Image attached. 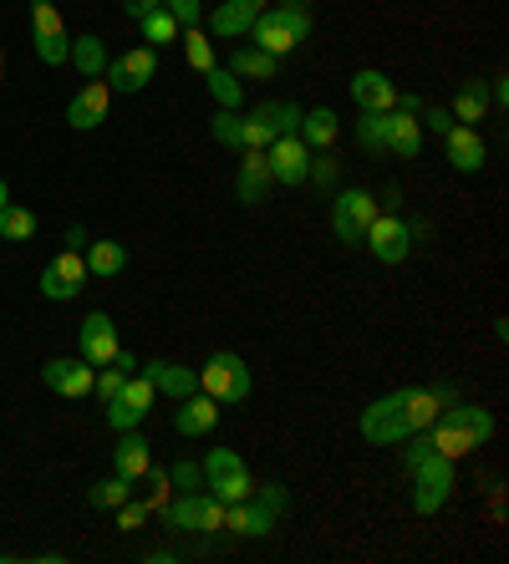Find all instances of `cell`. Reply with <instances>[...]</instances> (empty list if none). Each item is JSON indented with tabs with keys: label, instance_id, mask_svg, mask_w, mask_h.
Segmentation results:
<instances>
[{
	"label": "cell",
	"instance_id": "obj_1",
	"mask_svg": "<svg viewBox=\"0 0 509 564\" xmlns=\"http://www.w3.org/2000/svg\"><path fill=\"white\" fill-rule=\"evenodd\" d=\"M448 402H458L454 381H433V387H398V392L367 402L357 417V433L367 447H398L413 433H423Z\"/></svg>",
	"mask_w": 509,
	"mask_h": 564
},
{
	"label": "cell",
	"instance_id": "obj_2",
	"mask_svg": "<svg viewBox=\"0 0 509 564\" xmlns=\"http://www.w3.org/2000/svg\"><path fill=\"white\" fill-rule=\"evenodd\" d=\"M495 437V412L489 408H474V402H448V408L438 412V417L423 427V433L408 437V447H402V463L423 458V453H438V458H469V453H479L484 443Z\"/></svg>",
	"mask_w": 509,
	"mask_h": 564
},
{
	"label": "cell",
	"instance_id": "obj_3",
	"mask_svg": "<svg viewBox=\"0 0 509 564\" xmlns=\"http://www.w3.org/2000/svg\"><path fill=\"white\" fill-rule=\"evenodd\" d=\"M250 46H260V52L270 56H291L306 46L311 36V0H281V6H266V11L254 15L250 26Z\"/></svg>",
	"mask_w": 509,
	"mask_h": 564
},
{
	"label": "cell",
	"instance_id": "obj_4",
	"mask_svg": "<svg viewBox=\"0 0 509 564\" xmlns=\"http://www.w3.org/2000/svg\"><path fill=\"white\" fill-rule=\"evenodd\" d=\"M250 387H254L250 367H245V356H235V351H215L199 367V392H209L219 408H235V402H245V397H250Z\"/></svg>",
	"mask_w": 509,
	"mask_h": 564
},
{
	"label": "cell",
	"instance_id": "obj_5",
	"mask_svg": "<svg viewBox=\"0 0 509 564\" xmlns=\"http://www.w3.org/2000/svg\"><path fill=\"white\" fill-rule=\"evenodd\" d=\"M413 473V509L429 519L443 503L454 499V458H438V453H423V458L408 463Z\"/></svg>",
	"mask_w": 509,
	"mask_h": 564
},
{
	"label": "cell",
	"instance_id": "obj_6",
	"mask_svg": "<svg viewBox=\"0 0 509 564\" xmlns=\"http://www.w3.org/2000/svg\"><path fill=\"white\" fill-rule=\"evenodd\" d=\"M377 194H367V188H336L332 194V235L342 239V245H362V235H367V224L377 219Z\"/></svg>",
	"mask_w": 509,
	"mask_h": 564
},
{
	"label": "cell",
	"instance_id": "obj_7",
	"mask_svg": "<svg viewBox=\"0 0 509 564\" xmlns=\"http://www.w3.org/2000/svg\"><path fill=\"white\" fill-rule=\"evenodd\" d=\"M204 488H209L215 499H225V503L250 499V488H254L250 463H245L235 447H215V453L204 458Z\"/></svg>",
	"mask_w": 509,
	"mask_h": 564
},
{
	"label": "cell",
	"instance_id": "obj_8",
	"mask_svg": "<svg viewBox=\"0 0 509 564\" xmlns=\"http://www.w3.org/2000/svg\"><path fill=\"white\" fill-rule=\"evenodd\" d=\"M362 245L372 250V260H382V264H402L408 254H413V224L402 219L398 209H377V219L367 224Z\"/></svg>",
	"mask_w": 509,
	"mask_h": 564
},
{
	"label": "cell",
	"instance_id": "obj_9",
	"mask_svg": "<svg viewBox=\"0 0 509 564\" xmlns=\"http://www.w3.org/2000/svg\"><path fill=\"white\" fill-rule=\"evenodd\" d=\"M31 41H36V56L46 66H62L72 52V36L62 26V11H56L52 0H31Z\"/></svg>",
	"mask_w": 509,
	"mask_h": 564
},
{
	"label": "cell",
	"instance_id": "obj_10",
	"mask_svg": "<svg viewBox=\"0 0 509 564\" xmlns=\"http://www.w3.org/2000/svg\"><path fill=\"white\" fill-rule=\"evenodd\" d=\"M148 412H153V381H148L143 371H133V377L108 397V427L112 433H128V427H138V422L148 417Z\"/></svg>",
	"mask_w": 509,
	"mask_h": 564
},
{
	"label": "cell",
	"instance_id": "obj_11",
	"mask_svg": "<svg viewBox=\"0 0 509 564\" xmlns=\"http://www.w3.org/2000/svg\"><path fill=\"white\" fill-rule=\"evenodd\" d=\"M209 132H215V143L235 148V153H240V148H270V143H275V132L254 118V112H245V118H240V112H225V107L209 118Z\"/></svg>",
	"mask_w": 509,
	"mask_h": 564
},
{
	"label": "cell",
	"instance_id": "obj_12",
	"mask_svg": "<svg viewBox=\"0 0 509 564\" xmlns=\"http://www.w3.org/2000/svg\"><path fill=\"white\" fill-rule=\"evenodd\" d=\"M266 163H270V178L285 188H301L311 173V148L295 138V132H281L275 143L266 148Z\"/></svg>",
	"mask_w": 509,
	"mask_h": 564
},
{
	"label": "cell",
	"instance_id": "obj_13",
	"mask_svg": "<svg viewBox=\"0 0 509 564\" xmlns=\"http://www.w3.org/2000/svg\"><path fill=\"white\" fill-rule=\"evenodd\" d=\"M153 72H159V52H153V46H133V52H122L118 62H108V77L102 82H108L112 93L133 97L153 82Z\"/></svg>",
	"mask_w": 509,
	"mask_h": 564
},
{
	"label": "cell",
	"instance_id": "obj_14",
	"mask_svg": "<svg viewBox=\"0 0 509 564\" xmlns=\"http://www.w3.org/2000/svg\"><path fill=\"white\" fill-rule=\"evenodd\" d=\"M118 351H122V341H118V326H112V315H108V311H93V315H87V321L77 326V356H82V361H93V367H108Z\"/></svg>",
	"mask_w": 509,
	"mask_h": 564
},
{
	"label": "cell",
	"instance_id": "obj_15",
	"mask_svg": "<svg viewBox=\"0 0 509 564\" xmlns=\"http://www.w3.org/2000/svg\"><path fill=\"white\" fill-rule=\"evenodd\" d=\"M41 381H46L56 397H72V402H77V397L93 392L97 367H93V361H82V356H77V361H72V356H52V361L41 367Z\"/></svg>",
	"mask_w": 509,
	"mask_h": 564
},
{
	"label": "cell",
	"instance_id": "obj_16",
	"mask_svg": "<svg viewBox=\"0 0 509 564\" xmlns=\"http://www.w3.org/2000/svg\"><path fill=\"white\" fill-rule=\"evenodd\" d=\"M351 102H357V112H392L398 107V82L388 77V72H377V66H362L357 77H351Z\"/></svg>",
	"mask_w": 509,
	"mask_h": 564
},
{
	"label": "cell",
	"instance_id": "obj_17",
	"mask_svg": "<svg viewBox=\"0 0 509 564\" xmlns=\"http://www.w3.org/2000/svg\"><path fill=\"white\" fill-rule=\"evenodd\" d=\"M443 158H448V169H454V173H479L484 158H489V148H484L479 128H469V122H454V128L443 132Z\"/></svg>",
	"mask_w": 509,
	"mask_h": 564
},
{
	"label": "cell",
	"instance_id": "obj_18",
	"mask_svg": "<svg viewBox=\"0 0 509 564\" xmlns=\"http://www.w3.org/2000/svg\"><path fill=\"white\" fill-rule=\"evenodd\" d=\"M275 519H281V513L266 509L260 499H235V503H225V529H235L240 539H270V534H275Z\"/></svg>",
	"mask_w": 509,
	"mask_h": 564
},
{
	"label": "cell",
	"instance_id": "obj_19",
	"mask_svg": "<svg viewBox=\"0 0 509 564\" xmlns=\"http://www.w3.org/2000/svg\"><path fill=\"white\" fill-rule=\"evenodd\" d=\"M270 163H266V148H240V169H235V198L240 204H260L270 194Z\"/></svg>",
	"mask_w": 509,
	"mask_h": 564
},
{
	"label": "cell",
	"instance_id": "obj_20",
	"mask_svg": "<svg viewBox=\"0 0 509 564\" xmlns=\"http://www.w3.org/2000/svg\"><path fill=\"white\" fill-rule=\"evenodd\" d=\"M266 11L260 0H219L215 11H209V36L215 41H235L254 26V15Z\"/></svg>",
	"mask_w": 509,
	"mask_h": 564
},
{
	"label": "cell",
	"instance_id": "obj_21",
	"mask_svg": "<svg viewBox=\"0 0 509 564\" xmlns=\"http://www.w3.org/2000/svg\"><path fill=\"white\" fill-rule=\"evenodd\" d=\"M108 102H112V87H108V82H102V77L87 82V87H82V93L67 102V122L77 132H93L97 122L108 118Z\"/></svg>",
	"mask_w": 509,
	"mask_h": 564
},
{
	"label": "cell",
	"instance_id": "obj_22",
	"mask_svg": "<svg viewBox=\"0 0 509 564\" xmlns=\"http://www.w3.org/2000/svg\"><path fill=\"white\" fill-rule=\"evenodd\" d=\"M174 427H178V437L215 433V427H219V402L209 392H188L184 402H178V412H174Z\"/></svg>",
	"mask_w": 509,
	"mask_h": 564
},
{
	"label": "cell",
	"instance_id": "obj_23",
	"mask_svg": "<svg viewBox=\"0 0 509 564\" xmlns=\"http://www.w3.org/2000/svg\"><path fill=\"white\" fill-rule=\"evenodd\" d=\"M148 468H153V443H148V437H138L133 427H128V433H118V443H112V473H118V478H128V484H138Z\"/></svg>",
	"mask_w": 509,
	"mask_h": 564
},
{
	"label": "cell",
	"instance_id": "obj_24",
	"mask_svg": "<svg viewBox=\"0 0 509 564\" xmlns=\"http://www.w3.org/2000/svg\"><path fill=\"white\" fill-rule=\"evenodd\" d=\"M143 377L153 381V392L174 397V402H184L188 392H199V371H194V367H178V361H148Z\"/></svg>",
	"mask_w": 509,
	"mask_h": 564
},
{
	"label": "cell",
	"instance_id": "obj_25",
	"mask_svg": "<svg viewBox=\"0 0 509 564\" xmlns=\"http://www.w3.org/2000/svg\"><path fill=\"white\" fill-rule=\"evenodd\" d=\"M388 153H398V158L423 153V122H418V112H402V107L388 112Z\"/></svg>",
	"mask_w": 509,
	"mask_h": 564
},
{
	"label": "cell",
	"instance_id": "obj_26",
	"mask_svg": "<svg viewBox=\"0 0 509 564\" xmlns=\"http://www.w3.org/2000/svg\"><path fill=\"white\" fill-rule=\"evenodd\" d=\"M82 260H87V275L112 280V275H122V270H128V245H118V239H87Z\"/></svg>",
	"mask_w": 509,
	"mask_h": 564
},
{
	"label": "cell",
	"instance_id": "obj_27",
	"mask_svg": "<svg viewBox=\"0 0 509 564\" xmlns=\"http://www.w3.org/2000/svg\"><path fill=\"white\" fill-rule=\"evenodd\" d=\"M295 138L316 153V148H332L336 138H342V118H336L332 107H311V112H301V128H295Z\"/></svg>",
	"mask_w": 509,
	"mask_h": 564
},
{
	"label": "cell",
	"instance_id": "obj_28",
	"mask_svg": "<svg viewBox=\"0 0 509 564\" xmlns=\"http://www.w3.org/2000/svg\"><path fill=\"white\" fill-rule=\"evenodd\" d=\"M67 62L77 66V72H82V77H87V82L108 77V62H112V56H108V41H102V36H93V31H87V36H77V41H72Z\"/></svg>",
	"mask_w": 509,
	"mask_h": 564
},
{
	"label": "cell",
	"instance_id": "obj_29",
	"mask_svg": "<svg viewBox=\"0 0 509 564\" xmlns=\"http://www.w3.org/2000/svg\"><path fill=\"white\" fill-rule=\"evenodd\" d=\"M229 72L240 82H270L275 72H281V56L260 52V46H235V56H229Z\"/></svg>",
	"mask_w": 509,
	"mask_h": 564
},
{
	"label": "cell",
	"instance_id": "obj_30",
	"mask_svg": "<svg viewBox=\"0 0 509 564\" xmlns=\"http://www.w3.org/2000/svg\"><path fill=\"white\" fill-rule=\"evenodd\" d=\"M489 107H495V97H489V82H464V87H458V97H454V107H448V112H454V122H484L489 118Z\"/></svg>",
	"mask_w": 509,
	"mask_h": 564
},
{
	"label": "cell",
	"instance_id": "obj_31",
	"mask_svg": "<svg viewBox=\"0 0 509 564\" xmlns=\"http://www.w3.org/2000/svg\"><path fill=\"white\" fill-rule=\"evenodd\" d=\"M199 513H204V488H194V494H174L159 519L169 529H178V534H199Z\"/></svg>",
	"mask_w": 509,
	"mask_h": 564
},
{
	"label": "cell",
	"instance_id": "obj_32",
	"mask_svg": "<svg viewBox=\"0 0 509 564\" xmlns=\"http://www.w3.org/2000/svg\"><path fill=\"white\" fill-rule=\"evenodd\" d=\"M178 46H184V62L194 66L199 77H204V72H215V66H219V62H215V36H204L199 26L178 31Z\"/></svg>",
	"mask_w": 509,
	"mask_h": 564
},
{
	"label": "cell",
	"instance_id": "obj_33",
	"mask_svg": "<svg viewBox=\"0 0 509 564\" xmlns=\"http://www.w3.org/2000/svg\"><path fill=\"white\" fill-rule=\"evenodd\" d=\"M204 82H209V97H215L225 112H240L245 102V82L229 72V66H215V72H204Z\"/></svg>",
	"mask_w": 509,
	"mask_h": 564
},
{
	"label": "cell",
	"instance_id": "obj_34",
	"mask_svg": "<svg viewBox=\"0 0 509 564\" xmlns=\"http://www.w3.org/2000/svg\"><path fill=\"white\" fill-rule=\"evenodd\" d=\"M46 270H52V275L62 280V285H67L72 301H77L82 290H87V260H82V250H62L52 264H46Z\"/></svg>",
	"mask_w": 509,
	"mask_h": 564
},
{
	"label": "cell",
	"instance_id": "obj_35",
	"mask_svg": "<svg viewBox=\"0 0 509 564\" xmlns=\"http://www.w3.org/2000/svg\"><path fill=\"white\" fill-rule=\"evenodd\" d=\"M138 26H143V41L153 46V52H163V46H174L178 31H184V26L174 21V15L163 11V6H159V11H148V15H138Z\"/></svg>",
	"mask_w": 509,
	"mask_h": 564
},
{
	"label": "cell",
	"instance_id": "obj_36",
	"mask_svg": "<svg viewBox=\"0 0 509 564\" xmlns=\"http://www.w3.org/2000/svg\"><path fill=\"white\" fill-rule=\"evenodd\" d=\"M357 143H362L367 158L388 153V112H362V118H357Z\"/></svg>",
	"mask_w": 509,
	"mask_h": 564
},
{
	"label": "cell",
	"instance_id": "obj_37",
	"mask_svg": "<svg viewBox=\"0 0 509 564\" xmlns=\"http://www.w3.org/2000/svg\"><path fill=\"white\" fill-rule=\"evenodd\" d=\"M254 118H260L270 132H275V138H281V132L301 128V107H295V102H260V107H254Z\"/></svg>",
	"mask_w": 509,
	"mask_h": 564
},
{
	"label": "cell",
	"instance_id": "obj_38",
	"mask_svg": "<svg viewBox=\"0 0 509 564\" xmlns=\"http://www.w3.org/2000/svg\"><path fill=\"white\" fill-rule=\"evenodd\" d=\"M128 499H133V484H128V478H118V473L87 488V503H93V509H118V503H128Z\"/></svg>",
	"mask_w": 509,
	"mask_h": 564
},
{
	"label": "cell",
	"instance_id": "obj_39",
	"mask_svg": "<svg viewBox=\"0 0 509 564\" xmlns=\"http://www.w3.org/2000/svg\"><path fill=\"white\" fill-rule=\"evenodd\" d=\"M36 235V214L21 209V204H6L0 209V239H31Z\"/></svg>",
	"mask_w": 509,
	"mask_h": 564
},
{
	"label": "cell",
	"instance_id": "obj_40",
	"mask_svg": "<svg viewBox=\"0 0 509 564\" xmlns=\"http://www.w3.org/2000/svg\"><path fill=\"white\" fill-rule=\"evenodd\" d=\"M311 178H316V188H322V194H332L336 188V178H342V158H332L322 148V153H311V173H306V184Z\"/></svg>",
	"mask_w": 509,
	"mask_h": 564
},
{
	"label": "cell",
	"instance_id": "obj_41",
	"mask_svg": "<svg viewBox=\"0 0 509 564\" xmlns=\"http://www.w3.org/2000/svg\"><path fill=\"white\" fill-rule=\"evenodd\" d=\"M143 478H148V488H153V494L143 499V503H148V513H163V509H169V499H174V478H169V473H163L159 463H153V468H148Z\"/></svg>",
	"mask_w": 509,
	"mask_h": 564
},
{
	"label": "cell",
	"instance_id": "obj_42",
	"mask_svg": "<svg viewBox=\"0 0 509 564\" xmlns=\"http://www.w3.org/2000/svg\"><path fill=\"white\" fill-rule=\"evenodd\" d=\"M199 534L204 539H219L225 534V499H215L209 488H204V513H199Z\"/></svg>",
	"mask_w": 509,
	"mask_h": 564
},
{
	"label": "cell",
	"instance_id": "obj_43",
	"mask_svg": "<svg viewBox=\"0 0 509 564\" xmlns=\"http://www.w3.org/2000/svg\"><path fill=\"white\" fill-rule=\"evenodd\" d=\"M169 478H174V494H194V488H204V468L199 463H174V468H169Z\"/></svg>",
	"mask_w": 509,
	"mask_h": 564
},
{
	"label": "cell",
	"instance_id": "obj_44",
	"mask_svg": "<svg viewBox=\"0 0 509 564\" xmlns=\"http://www.w3.org/2000/svg\"><path fill=\"white\" fill-rule=\"evenodd\" d=\"M163 11L174 15L178 26H199V15H204V0H163Z\"/></svg>",
	"mask_w": 509,
	"mask_h": 564
},
{
	"label": "cell",
	"instance_id": "obj_45",
	"mask_svg": "<svg viewBox=\"0 0 509 564\" xmlns=\"http://www.w3.org/2000/svg\"><path fill=\"white\" fill-rule=\"evenodd\" d=\"M250 499H260V503H266V509L285 513V503H291V494H285V484H275V478H270V484H254V488H250Z\"/></svg>",
	"mask_w": 509,
	"mask_h": 564
},
{
	"label": "cell",
	"instance_id": "obj_46",
	"mask_svg": "<svg viewBox=\"0 0 509 564\" xmlns=\"http://www.w3.org/2000/svg\"><path fill=\"white\" fill-rule=\"evenodd\" d=\"M143 519H153V513H148V503H133V499L118 503V529H122V534H133Z\"/></svg>",
	"mask_w": 509,
	"mask_h": 564
},
{
	"label": "cell",
	"instance_id": "obj_47",
	"mask_svg": "<svg viewBox=\"0 0 509 564\" xmlns=\"http://www.w3.org/2000/svg\"><path fill=\"white\" fill-rule=\"evenodd\" d=\"M418 122H423V128H433V132H438V138H443V132L454 128V112H448V107H429V102H423V112H418Z\"/></svg>",
	"mask_w": 509,
	"mask_h": 564
},
{
	"label": "cell",
	"instance_id": "obj_48",
	"mask_svg": "<svg viewBox=\"0 0 509 564\" xmlns=\"http://www.w3.org/2000/svg\"><path fill=\"white\" fill-rule=\"evenodd\" d=\"M159 6H163V0H122V11L133 15V21H138V15H148V11H159Z\"/></svg>",
	"mask_w": 509,
	"mask_h": 564
},
{
	"label": "cell",
	"instance_id": "obj_49",
	"mask_svg": "<svg viewBox=\"0 0 509 564\" xmlns=\"http://www.w3.org/2000/svg\"><path fill=\"white\" fill-rule=\"evenodd\" d=\"M67 245H72V250H87V224H72V229H67Z\"/></svg>",
	"mask_w": 509,
	"mask_h": 564
},
{
	"label": "cell",
	"instance_id": "obj_50",
	"mask_svg": "<svg viewBox=\"0 0 509 564\" xmlns=\"http://www.w3.org/2000/svg\"><path fill=\"white\" fill-rule=\"evenodd\" d=\"M6 204H11V188H6V178H0V209H6Z\"/></svg>",
	"mask_w": 509,
	"mask_h": 564
},
{
	"label": "cell",
	"instance_id": "obj_51",
	"mask_svg": "<svg viewBox=\"0 0 509 564\" xmlns=\"http://www.w3.org/2000/svg\"><path fill=\"white\" fill-rule=\"evenodd\" d=\"M0 77H6V62H0Z\"/></svg>",
	"mask_w": 509,
	"mask_h": 564
},
{
	"label": "cell",
	"instance_id": "obj_52",
	"mask_svg": "<svg viewBox=\"0 0 509 564\" xmlns=\"http://www.w3.org/2000/svg\"><path fill=\"white\" fill-rule=\"evenodd\" d=\"M260 6H270V0H260Z\"/></svg>",
	"mask_w": 509,
	"mask_h": 564
}]
</instances>
